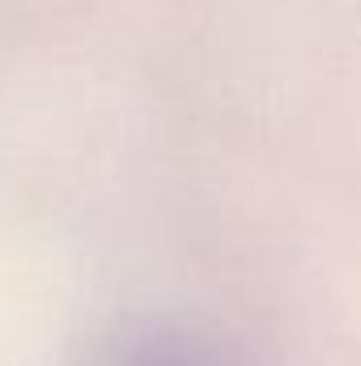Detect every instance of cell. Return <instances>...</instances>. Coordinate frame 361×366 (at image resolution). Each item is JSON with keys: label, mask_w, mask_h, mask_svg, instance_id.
<instances>
[{"label": "cell", "mask_w": 361, "mask_h": 366, "mask_svg": "<svg viewBox=\"0 0 361 366\" xmlns=\"http://www.w3.org/2000/svg\"><path fill=\"white\" fill-rule=\"evenodd\" d=\"M102 366H204V362L191 358L183 345H171V341H141V345H128V350L111 354Z\"/></svg>", "instance_id": "cell-1"}]
</instances>
